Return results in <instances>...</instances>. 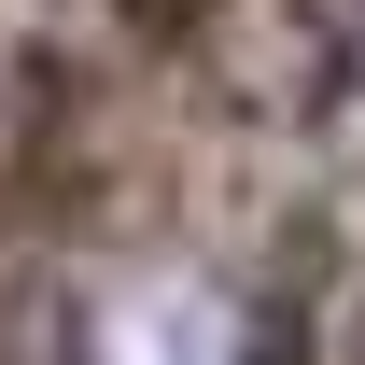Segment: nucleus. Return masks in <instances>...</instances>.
<instances>
[{"label": "nucleus", "mask_w": 365, "mask_h": 365, "mask_svg": "<svg viewBox=\"0 0 365 365\" xmlns=\"http://www.w3.org/2000/svg\"><path fill=\"white\" fill-rule=\"evenodd\" d=\"M0 365H365V0H0Z\"/></svg>", "instance_id": "nucleus-1"}]
</instances>
